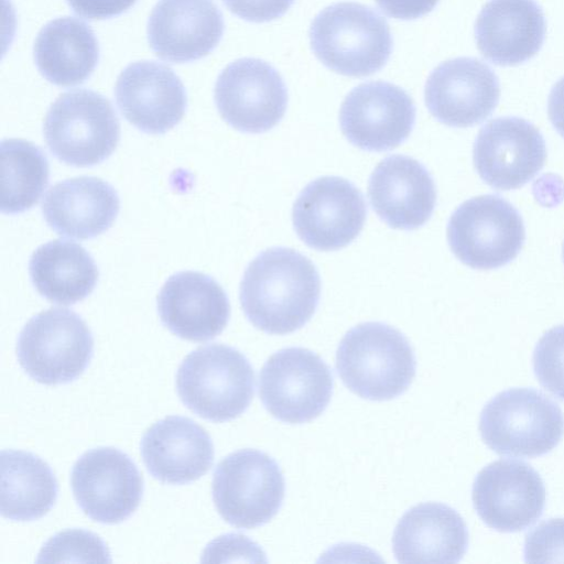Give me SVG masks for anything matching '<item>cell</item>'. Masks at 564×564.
<instances>
[{
	"instance_id": "cell-5",
	"label": "cell",
	"mask_w": 564,
	"mask_h": 564,
	"mask_svg": "<svg viewBox=\"0 0 564 564\" xmlns=\"http://www.w3.org/2000/svg\"><path fill=\"white\" fill-rule=\"evenodd\" d=\"M479 432L499 455L535 457L552 451L564 434L561 408L540 390L499 392L481 410Z\"/></svg>"
},
{
	"instance_id": "cell-26",
	"label": "cell",
	"mask_w": 564,
	"mask_h": 564,
	"mask_svg": "<svg viewBox=\"0 0 564 564\" xmlns=\"http://www.w3.org/2000/svg\"><path fill=\"white\" fill-rule=\"evenodd\" d=\"M34 61L50 83L70 87L83 84L99 59V46L83 21L63 17L46 23L34 42Z\"/></svg>"
},
{
	"instance_id": "cell-3",
	"label": "cell",
	"mask_w": 564,
	"mask_h": 564,
	"mask_svg": "<svg viewBox=\"0 0 564 564\" xmlns=\"http://www.w3.org/2000/svg\"><path fill=\"white\" fill-rule=\"evenodd\" d=\"M310 41L313 53L326 67L350 77L380 70L393 45L386 19L357 2L323 9L311 24Z\"/></svg>"
},
{
	"instance_id": "cell-21",
	"label": "cell",
	"mask_w": 564,
	"mask_h": 564,
	"mask_svg": "<svg viewBox=\"0 0 564 564\" xmlns=\"http://www.w3.org/2000/svg\"><path fill=\"white\" fill-rule=\"evenodd\" d=\"M368 197L376 214L395 229L412 230L433 214L436 189L429 171L415 159H383L369 178Z\"/></svg>"
},
{
	"instance_id": "cell-37",
	"label": "cell",
	"mask_w": 564,
	"mask_h": 564,
	"mask_svg": "<svg viewBox=\"0 0 564 564\" xmlns=\"http://www.w3.org/2000/svg\"><path fill=\"white\" fill-rule=\"evenodd\" d=\"M563 260H564V242H563Z\"/></svg>"
},
{
	"instance_id": "cell-19",
	"label": "cell",
	"mask_w": 564,
	"mask_h": 564,
	"mask_svg": "<svg viewBox=\"0 0 564 564\" xmlns=\"http://www.w3.org/2000/svg\"><path fill=\"white\" fill-rule=\"evenodd\" d=\"M214 0H159L147 26L150 47L160 58L186 63L208 55L224 33Z\"/></svg>"
},
{
	"instance_id": "cell-10",
	"label": "cell",
	"mask_w": 564,
	"mask_h": 564,
	"mask_svg": "<svg viewBox=\"0 0 564 564\" xmlns=\"http://www.w3.org/2000/svg\"><path fill=\"white\" fill-rule=\"evenodd\" d=\"M329 367L315 352L289 347L270 356L259 373V397L267 411L285 423H305L322 414L333 393Z\"/></svg>"
},
{
	"instance_id": "cell-29",
	"label": "cell",
	"mask_w": 564,
	"mask_h": 564,
	"mask_svg": "<svg viewBox=\"0 0 564 564\" xmlns=\"http://www.w3.org/2000/svg\"><path fill=\"white\" fill-rule=\"evenodd\" d=\"M1 212L14 215L33 207L48 184V161L35 144L23 139L1 142Z\"/></svg>"
},
{
	"instance_id": "cell-13",
	"label": "cell",
	"mask_w": 564,
	"mask_h": 564,
	"mask_svg": "<svg viewBox=\"0 0 564 564\" xmlns=\"http://www.w3.org/2000/svg\"><path fill=\"white\" fill-rule=\"evenodd\" d=\"M367 206L349 181L324 176L308 183L292 210L293 226L308 247L332 251L349 245L361 231Z\"/></svg>"
},
{
	"instance_id": "cell-32",
	"label": "cell",
	"mask_w": 564,
	"mask_h": 564,
	"mask_svg": "<svg viewBox=\"0 0 564 564\" xmlns=\"http://www.w3.org/2000/svg\"><path fill=\"white\" fill-rule=\"evenodd\" d=\"M524 560L531 563L564 562V518L542 521L527 534Z\"/></svg>"
},
{
	"instance_id": "cell-33",
	"label": "cell",
	"mask_w": 564,
	"mask_h": 564,
	"mask_svg": "<svg viewBox=\"0 0 564 564\" xmlns=\"http://www.w3.org/2000/svg\"><path fill=\"white\" fill-rule=\"evenodd\" d=\"M235 15L249 22H268L282 17L294 0H223Z\"/></svg>"
},
{
	"instance_id": "cell-6",
	"label": "cell",
	"mask_w": 564,
	"mask_h": 564,
	"mask_svg": "<svg viewBox=\"0 0 564 564\" xmlns=\"http://www.w3.org/2000/svg\"><path fill=\"white\" fill-rule=\"evenodd\" d=\"M43 134L58 161L87 167L111 155L120 140V123L106 97L94 90L75 89L51 105Z\"/></svg>"
},
{
	"instance_id": "cell-7",
	"label": "cell",
	"mask_w": 564,
	"mask_h": 564,
	"mask_svg": "<svg viewBox=\"0 0 564 564\" xmlns=\"http://www.w3.org/2000/svg\"><path fill=\"white\" fill-rule=\"evenodd\" d=\"M285 481L278 463L258 449L227 455L213 478V500L229 524L253 529L269 522L280 510Z\"/></svg>"
},
{
	"instance_id": "cell-17",
	"label": "cell",
	"mask_w": 564,
	"mask_h": 564,
	"mask_svg": "<svg viewBox=\"0 0 564 564\" xmlns=\"http://www.w3.org/2000/svg\"><path fill=\"white\" fill-rule=\"evenodd\" d=\"M425 104L440 122L467 128L487 119L498 105L500 85L495 72L473 57L440 64L427 77Z\"/></svg>"
},
{
	"instance_id": "cell-16",
	"label": "cell",
	"mask_w": 564,
	"mask_h": 564,
	"mask_svg": "<svg viewBox=\"0 0 564 564\" xmlns=\"http://www.w3.org/2000/svg\"><path fill=\"white\" fill-rule=\"evenodd\" d=\"M473 158L478 175L495 189H516L544 166L546 145L540 130L525 119L500 117L476 137Z\"/></svg>"
},
{
	"instance_id": "cell-14",
	"label": "cell",
	"mask_w": 564,
	"mask_h": 564,
	"mask_svg": "<svg viewBox=\"0 0 564 564\" xmlns=\"http://www.w3.org/2000/svg\"><path fill=\"white\" fill-rule=\"evenodd\" d=\"M471 499L485 524L500 532H517L542 516L546 490L541 476L529 464L499 459L477 474Z\"/></svg>"
},
{
	"instance_id": "cell-18",
	"label": "cell",
	"mask_w": 564,
	"mask_h": 564,
	"mask_svg": "<svg viewBox=\"0 0 564 564\" xmlns=\"http://www.w3.org/2000/svg\"><path fill=\"white\" fill-rule=\"evenodd\" d=\"M115 96L122 116L139 130L162 134L183 118L187 97L180 77L149 61L129 64L118 76Z\"/></svg>"
},
{
	"instance_id": "cell-31",
	"label": "cell",
	"mask_w": 564,
	"mask_h": 564,
	"mask_svg": "<svg viewBox=\"0 0 564 564\" xmlns=\"http://www.w3.org/2000/svg\"><path fill=\"white\" fill-rule=\"evenodd\" d=\"M532 361L541 386L564 400V324L542 335L534 348Z\"/></svg>"
},
{
	"instance_id": "cell-35",
	"label": "cell",
	"mask_w": 564,
	"mask_h": 564,
	"mask_svg": "<svg viewBox=\"0 0 564 564\" xmlns=\"http://www.w3.org/2000/svg\"><path fill=\"white\" fill-rule=\"evenodd\" d=\"M387 15L399 20H414L431 12L438 0H375Z\"/></svg>"
},
{
	"instance_id": "cell-2",
	"label": "cell",
	"mask_w": 564,
	"mask_h": 564,
	"mask_svg": "<svg viewBox=\"0 0 564 564\" xmlns=\"http://www.w3.org/2000/svg\"><path fill=\"white\" fill-rule=\"evenodd\" d=\"M336 370L355 394L386 401L408 390L416 371L413 349L398 329L378 322L359 324L343 337Z\"/></svg>"
},
{
	"instance_id": "cell-25",
	"label": "cell",
	"mask_w": 564,
	"mask_h": 564,
	"mask_svg": "<svg viewBox=\"0 0 564 564\" xmlns=\"http://www.w3.org/2000/svg\"><path fill=\"white\" fill-rule=\"evenodd\" d=\"M120 200L115 188L95 176L54 184L45 194L42 213L58 235L79 240L97 237L117 218Z\"/></svg>"
},
{
	"instance_id": "cell-8",
	"label": "cell",
	"mask_w": 564,
	"mask_h": 564,
	"mask_svg": "<svg viewBox=\"0 0 564 564\" xmlns=\"http://www.w3.org/2000/svg\"><path fill=\"white\" fill-rule=\"evenodd\" d=\"M94 338L85 321L67 308L36 314L19 334L20 366L43 384L67 383L78 378L93 357Z\"/></svg>"
},
{
	"instance_id": "cell-11",
	"label": "cell",
	"mask_w": 564,
	"mask_h": 564,
	"mask_svg": "<svg viewBox=\"0 0 564 564\" xmlns=\"http://www.w3.org/2000/svg\"><path fill=\"white\" fill-rule=\"evenodd\" d=\"M74 498L94 521L119 523L139 507L143 494L142 476L132 459L113 447L85 452L70 475Z\"/></svg>"
},
{
	"instance_id": "cell-4",
	"label": "cell",
	"mask_w": 564,
	"mask_h": 564,
	"mask_svg": "<svg viewBox=\"0 0 564 564\" xmlns=\"http://www.w3.org/2000/svg\"><path fill=\"white\" fill-rule=\"evenodd\" d=\"M176 390L194 413L213 422L242 414L254 394V372L243 354L223 344L188 354L176 373Z\"/></svg>"
},
{
	"instance_id": "cell-27",
	"label": "cell",
	"mask_w": 564,
	"mask_h": 564,
	"mask_svg": "<svg viewBox=\"0 0 564 564\" xmlns=\"http://www.w3.org/2000/svg\"><path fill=\"white\" fill-rule=\"evenodd\" d=\"M31 281L37 292L52 303L72 305L95 289L99 271L80 245L55 239L40 246L29 263Z\"/></svg>"
},
{
	"instance_id": "cell-23",
	"label": "cell",
	"mask_w": 564,
	"mask_h": 564,
	"mask_svg": "<svg viewBox=\"0 0 564 564\" xmlns=\"http://www.w3.org/2000/svg\"><path fill=\"white\" fill-rule=\"evenodd\" d=\"M546 23L535 0H490L475 23L476 44L492 64L513 66L542 47Z\"/></svg>"
},
{
	"instance_id": "cell-22",
	"label": "cell",
	"mask_w": 564,
	"mask_h": 564,
	"mask_svg": "<svg viewBox=\"0 0 564 564\" xmlns=\"http://www.w3.org/2000/svg\"><path fill=\"white\" fill-rule=\"evenodd\" d=\"M148 471L164 484L184 485L205 475L214 462L208 433L193 420L171 415L154 423L141 440Z\"/></svg>"
},
{
	"instance_id": "cell-28",
	"label": "cell",
	"mask_w": 564,
	"mask_h": 564,
	"mask_svg": "<svg viewBox=\"0 0 564 564\" xmlns=\"http://www.w3.org/2000/svg\"><path fill=\"white\" fill-rule=\"evenodd\" d=\"M1 514L31 521L46 514L57 498V480L39 456L23 451L1 452Z\"/></svg>"
},
{
	"instance_id": "cell-24",
	"label": "cell",
	"mask_w": 564,
	"mask_h": 564,
	"mask_svg": "<svg viewBox=\"0 0 564 564\" xmlns=\"http://www.w3.org/2000/svg\"><path fill=\"white\" fill-rule=\"evenodd\" d=\"M467 547L464 519L440 502L412 507L401 517L392 536V550L400 563H457Z\"/></svg>"
},
{
	"instance_id": "cell-30",
	"label": "cell",
	"mask_w": 564,
	"mask_h": 564,
	"mask_svg": "<svg viewBox=\"0 0 564 564\" xmlns=\"http://www.w3.org/2000/svg\"><path fill=\"white\" fill-rule=\"evenodd\" d=\"M37 562H111L106 544L85 530H66L51 538L42 547Z\"/></svg>"
},
{
	"instance_id": "cell-1",
	"label": "cell",
	"mask_w": 564,
	"mask_h": 564,
	"mask_svg": "<svg viewBox=\"0 0 564 564\" xmlns=\"http://www.w3.org/2000/svg\"><path fill=\"white\" fill-rule=\"evenodd\" d=\"M321 279L314 264L284 247L259 253L240 283V303L248 321L268 334L285 335L303 327L315 313Z\"/></svg>"
},
{
	"instance_id": "cell-15",
	"label": "cell",
	"mask_w": 564,
	"mask_h": 564,
	"mask_svg": "<svg viewBox=\"0 0 564 564\" xmlns=\"http://www.w3.org/2000/svg\"><path fill=\"white\" fill-rule=\"evenodd\" d=\"M340 129L361 150L382 152L404 142L415 123V106L402 88L388 82L355 87L339 110Z\"/></svg>"
},
{
	"instance_id": "cell-20",
	"label": "cell",
	"mask_w": 564,
	"mask_h": 564,
	"mask_svg": "<svg viewBox=\"0 0 564 564\" xmlns=\"http://www.w3.org/2000/svg\"><path fill=\"white\" fill-rule=\"evenodd\" d=\"M163 325L191 341L215 338L227 326L230 305L224 289L213 278L195 271L171 275L158 295Z\"/></svg>"
},
{
	"instance_id": "cell-12",
	"label": "cell",
	"mask_w": 564,
	"mask_h": 564,
	"mask_svg": "<svg viewBox=\"0 0 564 564\" xmlns=\"http://www.w3.org/2000/svg\"><path fill=\"white\" fill-rule=\"evenodd\" d=\"M215 104L221 118L247 133L272 129L288 105L285 84L275 68L259 58H240L219 74Z\"/></svg>"
},
{
	"instance_id": "cell-9",
	"label": "cell",
	"mask_w": 564,
	"mask_h": 564,
	"mask_svg": "<svg viewBox=\"0 0 564 564\" xmlns=\"http://www.w3.org/2000/svg\"><path fill=\"white\" fill-rule=\"evenodd\" d=\"M525 239L519 212L498 195H481L460 204L447 225L451 250L464 264L489 270L506 265Z\"/></svg>"
},
{
	"instance_id": "cell-34",
	"label": "cell",
	"mask_w": 564,
	"mask_h": 564,
	"mask_svg": "<svg viewBox=\"0 0 564 564\" xmlns=\"http://www.w3.org/2000/svg\"><path fill=\"white\" fill-rule=\"evenodd\" d=\"M72 10L89 20H104L129 10L137 0H66Z\"/></svg>"
},
{
	"instance_id": "cell-36",
	"label": "cell",
	"mask_w": 564,
	"mask_h": 564,
	"mask_svg": "<svg viewBox=\"0 0 564 564\" xmlns=\"http://www.w3.org/2000/svg\"><path fill=\"white\" fill-rule=\"evenodd\" d=\"M547 113L555 130L564 138V76L551 89Z\"/></svg>"
}]
</instances>
